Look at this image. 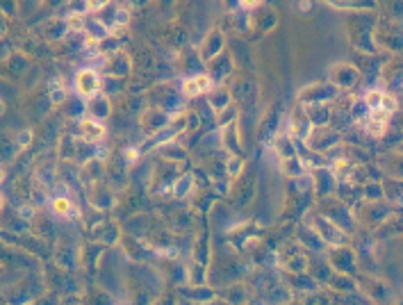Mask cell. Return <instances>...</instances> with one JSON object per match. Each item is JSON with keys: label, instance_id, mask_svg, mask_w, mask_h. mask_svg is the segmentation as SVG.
Wrapping results in <instances>:
<instances>
[{"label": "cell", "instance_id": "1", "mask_svg": "<svg viewBox=\"0 0 403 305\" xmlns=\"http://www.w3.org/2000/svg\"><path fill=\"white\" fill-rule=\"evenodd\" d=\"M75 87H78V91H80L82 96L94 98L98 91H100V78L96 75V71L84 68V71H80L78 78H75Z\"/></svg>", "mask_w": 403, "mask_h": 305}, {"label": "cell", "instance_id": "2", "mask_svg": "<svg viewBox=\"0 0 403 305\" xmlns=\"http://www.w3.org/2000/svg\"><path fill=\"white\" fill-rule=\"evenodd\" d=\"M80 128H82L84 139H87V142H91V144L100 142V139L105 137V128L100 126L96 119H82V121H80Z\"/></svg>", "mask_w": 403, "mask_h": 305}, {"label": "cell", "instance_id": "3", "mask_svg": "<svg viewBox=\"0 0 403 305\" xmlns=\"http://www.w3.org/2000/svg\"><path fill=\"white\" fill-rule=\"evenodd\" d=\"M52 209H55V214L57 216H71L73 214V205L68 198H55L52 201Z\"/></svg>", "mask_w": 403, "mask_h": 305}, {"label": "cell", "instance_id": "4", "mask_svg": "<svg viewBox=\"0 0 403 305\" xmlns=\"http://www.w3.org/2000/svg\"><path fill=\"white\" fill-rule=\"evenodd\" d=\"M383 94H385L383 89H371V91H367V96H365V105H367V107H371V110H376V107H381Z\"/></svg>", "mask_w": 403, "mask_h": 305}, {"label": "cell", "instance_id": "5", "mask_svg": "<svg viewBox=\"0 0 403 305\" xmlns=\"http://www.w3.org/2000/svg\"><path fill=\"white\" fill-rule=\"evenodd\" d=\"M387 119H389V114L385 112V110H381V107H376V110H371V112H369V121H371V123H381V126H387Z\"/></svg>", "mask_w": 403, "mask_h": 305}, {"label": "cell", "instance_id": "6", "mask_svg": "<svg viewBox=\"0 0 403 305\" xmlns=\"http://www.w3.org/2000/svg\"><path fill=\"white\" fill-rule=\"evenodd\" d=\"M182 94H185V96H196V94H201L196 78H189V80L182 82Z\"/></svg>", "mask_w": 403, "mask_h": 305}, {"label": "cell", "instance_id": "7", "mask_svg": "<svg viewBox=\"0 0 403 305\" xmlns=\"http://www.w3.org/2000/svg\"><path fill=\"white\" fill-rule=\"evenodd\" d=\"M381 110H385L387 114H392L396 110V98L394 96H387V94H383V100H381Z\"/></svg>", "mask_w": 403, "mask_h": 305}, {"label": "cell", "instance_id": "8", "mask_svg": "<svg viewBox=\"0 0 403 305\" xmlns=\"http://www.w3.org/2000/svg\"><path fill=\"white\" fill-rule=\"evenodd\" d=\"M367 132H369V134H376V137H381V134L385 132V126H381V123H371V121H369V126H367Z\"/></svg>", "mask_w": 403, "mask_h": 305}, {"label": "cell", "instance_id": "9", "mask_svg": "<svg viewBox=\"0 0 403 305\" xmlns=\"http://www.w3.org/2000/svg\"><path fill=\"white\" fill-rule=\"evenodd\" d=\"M126 160H128V164H132L134 160H137V150H134V148H128L126 150Z\"/></svg>", "mask_w": 403, "mask_h": 305}, {"label": "cell", "instance_id": "10", "mask_svg": "<svg viewBox=\"0 0 403 305\" xmlns=\"http://www.w3.org/2000/svg\"><path fill=\"white\" fill-rule=\"evenodd\" d=\"M30 137H32L30 132H23V134H21V142H23V146H25L28 142H30Z\"/></svg>", "mask_w": 403, "mask_h": 305}, {"label": "cell", "instance_id": "11", "mask_svg": "<svg viewBox=\"0 0 403 305\" xmlns=\"http://www.w3.org/2000/svg\"><path fill=\"white\" fill-rule=\"evenodd\" d=\"M0 180H2V171H0Z\"/></svg>", "mask_w": 403, "mask_h": 305}, {"label": "cell", "instance_id": "12", "mask_svg": "<svg viewBox=\"0 0 403 305\" xmlns=\"http://www.w3.org/2000/svg\"><path fill=\"white\" fill-rule=\"evenodd\" d=\"M0 205H2V198H0Z\"/></svg>", "mask_w": 403, "mask_h": 305}, {"label": "cell", "instance_id": "13", "mask_svg": "<svg viewBox=\"0 0 403 305\" xmlns=\"http://www.w3.org/2000/svg\"><path fill=\"white\" fill-rule=\"evenodd\" d=\"M0 110H2V103H0Z\"/></svg>", "mask_w": 403, "mask_h": 305}]
</instances>
